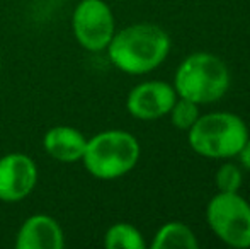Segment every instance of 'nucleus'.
<instances>
[{"label":"nucleus","instance_id":"f257e3e1","mask_svg":"<svg viewBox=\"0 0 250 249\" xmlns=\"http://www.w3.org/2000/svg\"><path fill=\"white\" fill-rule=\"evenodd\" d=\"M170 46V36L162 27L142 23L114 33L105 50L118 70L129 75H143L165 62Z\"/></svg>","mask_w":250,"mask_h":249},{"label":"nucleus","instance_id":"f03ea898","mask_svg":"<svg viewBox=\"0 0 250 249\" xmlns=\"http://www.w3.org/2000/svg\"><path fill=\"white\" fill-rule=\"evenodd\" d=\"M174 89L177 97L211 104L220 101L230 87V70L220 57L206 51L189 55L175 70Z\"/></svg>","mask_w":250,"mask_h":249},{"label":"nucleus","instance_id":"7ed1b4c3","mask_svg":"<svg viewBox=\"0 0 250 249\" xmlns=\"http://www.w3.org/2000/svg\"><path fill=\"white\" fill-rule=\"evenodd\" d=\"M140 142L125 130H105L87 138L82 162L87 173L102 181L131 173L140 160Z\"/></svg>","mask_w":250,"mask_h":249},{"label":"nucleus","instance_id":"20e7f679","mask_svg":"<svg viewBox=\"0 0 250 249\" xmlns=\"http://www.w3.org/2000/svg\"><path fill=\"white\" fill-rule=\"evenodd\" d=\"M249 138V128L238 114L228 111L199 114L188 130L191 149L206 159L225 160L237 157Z\"/></svg>","mask_w":250,"mask_h":249},{"label":"nucleus","instance_id":"39448f33","mask_svg":"<svg viewBox=\"0 0 250 249\" xmlns=\"http://www.w3.org/2000/svg\"><path fill=\"white\" fill-rule=\"evenodd\" d=\"M206 222L214 236L227 246L250 248V203L238 191H218L208 202Z\"/></svg>","mask_w":250,"mask_h":249},{"label":"nucleus","instance_id":"423d86ee","mask_svg":"<svg viewBox=\"0 0 250 249\" xmlns=\"http://www.w3.org/2000/svg\"><path fill=\"white\" fill-rule=\"evenodd\" d=\"M77 43L87 51H104L116 33L114 14L104 0H80L72 16Z\"/></svg>","mask_w":250,"mask_h":249},{"label":"nucleus","instance_id":"0eeeda50","mask_svg":"<svg viewBox=\"0 0 250 249\" xmlns=\"http://www.w3.org/2000/svg\"><path fill=\"white\" fill-rule=\"evenodd\" d=\"M38 183V166L27 154L10 152L0 157V202L26 200Z\"/></svg>","mask_w":250,"mask_h":249},{"label":"nucleus","instance_id":"6e6552de","mask_svg":"<svg viewBox=\"0 0 250 249\" xmlns=\"http://www.w3.org/2000/svg\"><path fill=\"white\" fill-rule=\"evenodd\" d=\"M175 99L177 92L172 84L164 80H146L129 91L126 110L136 120L153 121L167 116Z\"/></svg>","mask_w":250,"mask_h":249},{"label":"nucleus","instance_id":"1a4fd4ad","mask_svg":"<svg viewBox=\"0 0 250 249\" xmlns=\"http://www.w3.org/2000/svg\"><path fill=\"white\" fill-rule=\"evenodd\" d=\"M17 249H62L65 234L58 220L51 215L36 213L26 219L16 237Z\"/></svg>","mask_w":250,"mask_h":249},{"label":"nucleus","instance_id":"9d476101","mask_svg":"<svg viewBox=\"0 0 250 249\" xmlns=\"http://www.w3.org/2000/svg\"><path fill=\"white\" fill-rule=\"evenodd\" d=\"M87 136L80 130L68 125H58L48 130L43 136V147L46 154L60 162L82 160L85 152Z\"/></svg>","mask_w":250,"mask_h":249},{"label":"nucleus","instance_id":"9b49d317","mask_svg":"<svg viewBox=\"0 0 250 249\" xmlns=\"http://www.w3.org/2000/svg\"><path fill=\"white\" fill-rule=\"evenodd\" d=\"M199 246L196 234L182 222H168L157 230L151 249H196Z\"/></svg>","mask_w":250,"mask_h":249},{"label":"nucleus","instance_id":"f8f14e48","mask_svg":"<svg viewBox=\"0 0 250 249\" xmlns=\"http://www.w3.org/2000/svg\"><path fill=\"white\" fill-rule=\"evenodd\" d=\"M104 246L107 249H145V239L135 226L118 222L105 230Z\"/></svg>","mask_w":250,"mask_h":249},{"label":"nucleus","instance_id":"ddd939ff","mask_svg":"<svg viewBox=\"0 0 250 249\" xmlns=\"http://www.w3.org/2000/svg\"><path fill=\"white\" fill-rule=\"evenodd\" d=\"M168 114H170V121L175 128L188 132L199 118V104H196L194 101L184 99V97H177Z\"/></svg>","mask_w":250,"mask_h":249},{"label":"nucleus","instance_id":"4468645a","mask_svg":"<svg viewBox=\"0 0 250 249\" xmlns=\"http://www.w3.org/2000/svg\"><path fill=\"white\" fill-rule=\"evenodd\" d=\"M242 180H244L242 169L237 164H231V162H225L223 166H220V169L216 171V176H214L218 191H225V193L240 191Z\"/></svg>","mask_w":250,"mask_h":249},{"label":"nucleus","instance_id":"2eb2a0df","mask_svg":"<svg viewBox=\"0 0 250 249\" xmlns=\"http://www.w3.org/2000/svg\"><path fill=\"white\" fill-rule=\"evenodd\" d=\"M238 159H240V164L244 169L250 171V135L247 138V142L244 143V147H242V150L238 152Z\"/></svg>","mask_w":250,"mask_h":249},{"label":"nucleus","instance_id":"dca6fc26","mask_svg":"<svg viewBox=\"0 0 250 249\" xmlns=\"http://www.w3.org/2000/svg\"><path fill=\"white\" fill-rule=\"evenodd\" d=\"M0 72H2V60H0Z\"/></svg>","mask_w":250,"mask_h":249}]
</instances>
